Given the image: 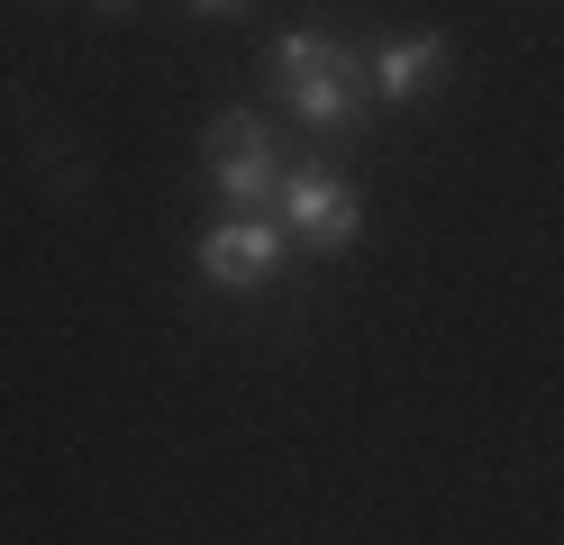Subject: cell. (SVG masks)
Segmentation results:
<instances>
[{
  "label": "cell",
  "instance_id": "1",
  "mask_svg": "<svg viewBox=\"0 0 564 545\" xmlns=\"http://www.w3.org/2000/svg\"><path fill=\"white\" fill-rule=\"evenodd\" d=\"M264 73H273V91H282V109L310 128V137H346L365 119V55L346 46L337 28H282L273 36V55H264Z\"/></svg>",
  "mask_w": 564,
  "mask_h": 545
},
{
  "label": "cell",
  "instance_id": "2",
  "mask_svg": "<svg viewBox=\"0 0 564 545\" xmlns=\"http://www.w3.org/2000/svg\"><path fill=\"white\" fill-rule=\"evenodd\" d=\"M200 164H209V192L237 200V218H264L282 200V145L256 109H228V119H209L200 137Z\"/></svg>",
  "mask_w": 564,
  "mask_h": 545
},
{
  "label": "cell",
  "instance_id": "3",
  "mask_svg": "<svg viewBox=\"0 0 564 545\" xmlns=\"http://www.w3.org/2000/svg\"><path fill=\"white\" fill-rule=\"evenodd\" d=\"M282 237H292L301 254H346L365 237L356 182L328 173V164H282Z\"/></svg>",
  "mask_w": 564,
  "mask_h": 545
},
{
  "label": "cell",
  "instance_id": "4",
  "mask_svg": "<svg viewBox=\"0 0 564 545\" xmlns=\"http://www.w3.org/2000/svg\"><path fill=\"white\" fill-rule=\"evenodd\" d=\"M282 246H292V237H282L273 218H219V228L192 246V264H200L209 291H264L282 273Z\"/></svg>",
  "mask_w": 564,
  "mask_h": 545
},
{
  "label": "cell",
  "instance_id": "5",
  "mask_svg": "<svg viewBox=\"0 0 564 545\" xmlns=\"http://www.w3.org/2000/svg\"><path fill=\"white\" fill-rule=\"evenodd\" d=\"M365 83L382 100H429L446 83V36H382V46L365 55Z\"/></svg>",
  "mask_w": 564,
  "mask_h": 545
},
{
  "label": "cell",
  "instance_id": "6",
  "mask_svg": "<svg viewBox=\"0 0 564 545\" xmlns=\"http://www.w3.org/2000/svg\"><path fill=\"white\" fill-rule=\"evenodd\" d=\"M192 10H200V19H237L246 0H192Z\"/></svg>",
  "mask_w": 564,
  "mask_h": 545
},
{
  "label": "cell",
  "instance_id": "7",
  "mask_svg": "<svg viewBox=\"0 0 564 545\" xmlns=\"http://www.w3.org/2000/svg\"><path fill=\"white\" fill-rule=\"evenodd\" d=\"M91 10H100V19H119V10H128V0H91Z\"/></svg>",
  "mask_w": 564,
  "mask_h": 545
}]
</instances>
